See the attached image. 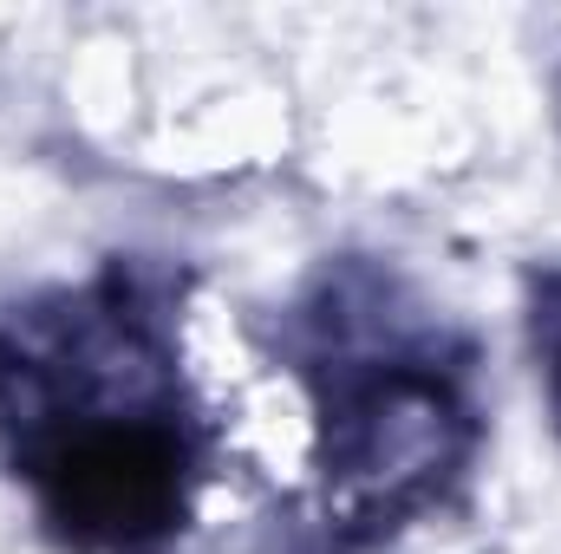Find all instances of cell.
<instances>
[{"label":"cell","mask_w":561,"mask_h":554,"mask_svg":"<svg viewBox=\"0 0 561 554\" xmlns=\"http://www.w3.org/2000/svg\"><path fill=\"white\" fill-rule=\"evenodd\" d=\"M216 430L183 372V275L112 255L0 307V463L66 554H170Z\"/></svg>","instance_id":"obj_1"},{"label":"cell","mask_w":561,"mask_h":554,"mask_svg":"<svg viewBox=\"0 0 561 554\" xmlns=\"http://www.w3.org/2000/svg\"><path fill=\"white\" fill-rule=\"evenodd\" d=\"M268 353L313 412L294 554H379L477 476L483 353L379 255H327L275 313Z\"/></svg>","instance_id":"obj_2"},{"label":"cell","mask_w":561,"mask_h":554,"mask_svg":"<svg viewBox=\"0 0 561 554\" xmlns=\"http://www.w3.org/2000/svg\"><path fill=\"white\" fill-rule=\"evenodd\" d=\"M529 353H536V379L549 399V424L561 437V262L529 275Z\"/></svg>","instance_id":"obj_3"}]
</instances>
